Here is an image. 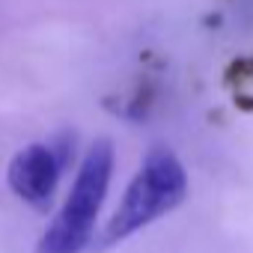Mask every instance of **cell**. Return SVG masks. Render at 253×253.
Masks as SVG:
<instances>
[{"instance_id":"1","label":"cell","mask_w":253,"mask_h":253,"mask_svg":"<svg viewBox=\"0 0 253 253\" xmlns=\"http://www.w3.org/2000/svg\"><path fill=\"white\" fill-rule=\"evenodd\" d=\"M185 197H188V173L182 161L176 158V152L164 146L149 149L131 185L125 188L119 209L113 211V217L104 226V244H116V241H125L128 235L140 232L143 226L179 209Z\"/></svg>"},{"instance_id":"2","label":"cell","mask_w":253,"mask_h":253,"mask_svg":"<svg viewBox=\"0 0 253 253\" xmlns=\"http://www.w3.org/2000/svg\"><path fill=\"white\" fill-rule=\"evenodd\" d=\"M113 176V146L110 140H95L72 182V191L57 211V217L42 232L36 253H81L92 241L95 217L104 206Z\"/></svg>"},{"instance_id":"3","label":"cell","mask_w":253,"mask_h":253,"mask_svg":"<svg viewBox=\"0 0 253 253\" xmlns=\"http://www.w3.org/2000/svg\"><path fill=\"white\" fill-rule=\"evenodd\" d=\"M69 140H57V143H30L21 152H15V158L9 161L6 170V182L12 188V194L18 200H24L33 209H48L60 176L69 164Z\"/></svg>"}]
</instances>
